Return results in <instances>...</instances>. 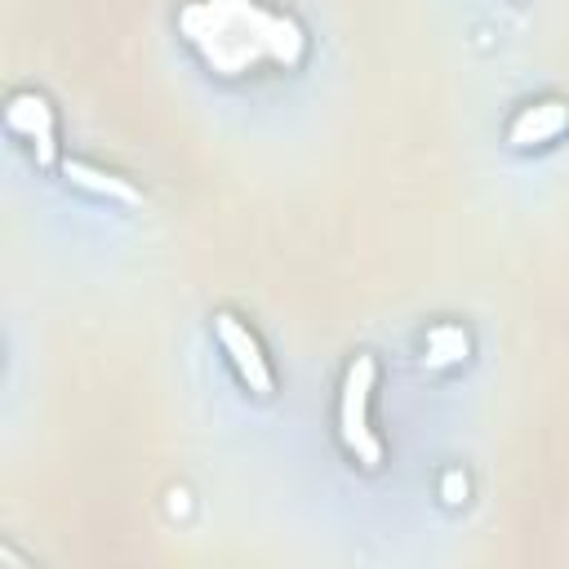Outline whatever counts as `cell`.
Masks as SVG:
<instances>
[{"mask_svg":"<svg viewBox=\"0 0 569 569\" xmlns=\"http://www.w3.org/2000/svg\"><path fill=\"white\" fill-rule=\"evenodd\" d=\"M187 44L204 58V67L222 76L271 67H298L307 53V36L289 13L267 9L262 0H191L178 13Z\"/></svg>","mask_w":569,"mask_h":569,"instance_id":"6da1fadb","label":"cell"},{"mask_svg":"<svg viewBox=\"0 0 569 569\" xmlns=\"http://www.w3.org/2000/svg\"><path fill=\"white\" fill-rule=\"evenodd\" d=\"M373 373H378V365H373L369 351L351 356V365H347V373H342V400H338V436H342L347 453H351L360 467H369V471L382 462V440H378L373 427H369Z\"/></svg>","mask_w":569,"mask_h":569,"instance_id":"7a4b0ae2","label":"cell"},{"mask_svg":"<svg viewBox=\"0 0 569 569\" xmlns=\"http://www.w3.org/2000/svg\"><path fill=\"white\" fill-rule=\"evenodd\" d=\"M213 333H218V342H222L227 360L236 365L240 382H244L253 396H271V391H276V373H271V365H267L262 342L253 338V329H249L240 316L218 311V316H213Z\"/></svg>","mask_w":569,"mask_h":569,"instance_id":"3957f363","label":"cell"},{"mask_svg":"<svg viewBox=\"0 0 569 569\" xmlns=\"http://www.w3.org/2000/svg\"><path fill=\"white\" fill-rule=\"evenodd\" d=\"M4 120H9V129H13L18 138L31 142V151H36L40 164H53V160H58V142H53V107H49L44 93H36V89H18V93H9Z\"/></svg>","mask_w":569,"mask_h":569,"instance_id":"277c9868","label":"cell"},{"mask_svg":"<svg viewBox=\"0 0 569 569\" xmlns=\"http://www.w3.org/2000/svg\"><path fill=\"white\" fill-rule=\"evenodd\" d=\"M569 129V102L560 98H542V102H529L511 116L507 124V142L511 147H538V142H551Z\"/></svg>","mask_w":569,"mask_h":569,"instance_id":"5b68a950","label":"cell"},{"mask_svg":"<svg viewBox=\"0 0 569 569\" xmlns=\"http://www.w3.org/2000/svg\"><path fill=\"white\" fill-rule=\"evenodd\" d=\"M62 173L71 178V187L80 191H93V196H107V200H120V204H142V191L120 178V173H107L98 164H84V160H62Z\"/></svg>","mask_w":569,"mask_h":569,"instance_id":"8992f818","label":"cell"},{"mask_svg":"<svg viewBox=\"0 0 569 569\" xmlns=\"http://www.w3.org/2000/svg\"><path fill=\"white\" fill-rule=\"evenodd\" d=\"M467 351H471L467 329H458V325H436V329H427V360H431V365H458Z\"/></svg>","mask_w":569,"mask_h":569,"instance_id":"52a82bcc","label":"cell"},{"mask_svg":"<svg viewBox=\"0 0 569 569\" xmlns=\"http://www.w3.org/2000/svg\"><path fill=\"white\" fill-rule=\"evenodd\" d=\"M440 493H445V502H462V498H467V480H462L458 471H449L445 485H440Z\"/></svg>","mask_w":569,"mask_h":569,"instance_id":"ba28073f","label":"cell"}]
</instances>
